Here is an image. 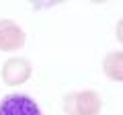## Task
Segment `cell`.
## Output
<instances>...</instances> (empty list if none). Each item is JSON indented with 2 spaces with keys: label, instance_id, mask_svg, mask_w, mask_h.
Instances as JSON below:
<instances>
[{
  "label": "cell",
  "instance_id": "3957f363",
  "mask_svg": "<svg viewBox=\"0 0 123 115\" xmlns=\"http://www.w3.org/2000/svg\"><path fill=\"white\" fill-rule=\"evenodd\" d=\"M25 31L10 19L0 21V51H17L25 45Z\"/></svg>",
  "mask_w": 123,
  "mask_h": 115
},
{
  "label": "cell",
  "instance_id": "8992f818",
  "mask_svg": "<svg viewBox=\"0 0 123 115\" xmlns=\"http://www.w3.org/2000/svg\"><path fill=\"white\" fill-rule=\"evenodd\" d=\"M115 37H117L119 43H123V19L117 23V27H115Z\"/></svg>",
  "mask_w": 123,
  "mask_h": 115
},
{
  "label": "cell",
  "instance_id": "277c9868",
  "mask_svg": "<svg viewBox=\"0 0 123 115\" xmlns=\"http://www.w3.org/2000/svg\"><path fill=\"white\" fill-rule=\"evenodd\" d=\"M31 78V62L25 58H10L2 66V80L10 86L23 84Z\"/></svg>",
  "mask_w": 123,
  "mask_h": 115
},
{
  "label": "cell",
  "instance_id": "5b68a950",
  "mask_svg": "<svg viewBox=\"0 0 123 115\" xmlns=\"http://www.w3.org/2000/svg\"><path fill=\"white\" fill-rule=\"evenodd\" d=\"M103 70L115 82H123V51H109L103 60Z\"/></svg>",
  "mask_w": 123,
  "mask_h": 115
},
{
  "label": "cell",
  "instance_id": "6da1fadb",
  "mask_svg": "<svg viewBox=\"0 0 123 115\" xmlns=\"http://www.w3.org/2000/svg\"><path fill=\"white\" fill-rule=\"evenodd\" d=\"M103 109V101L94 90H80L68 93L64 97V111L66 115H98Z\"/></svg>",
  "mask_w": 123,
  "mask_h": 115
},
{
  "label": "cell",
  "instance_id": "7a4b0ae2",
  "mask_svg": "<svg viewBox=\"0 0 123 115\" xmlns=\"http://www.w3.org/2000/svg\"><path fill=\"white\" fill-rule=\"evenodd\" d=\"M0 115H43L29 95H6L0 99Z\"/></svg>",
  "mask_w": 123,
  "mask_h": 115
}]
</instances>
